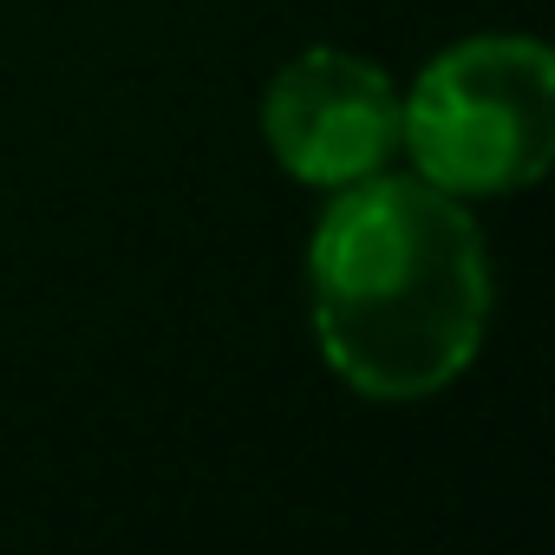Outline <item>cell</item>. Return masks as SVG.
I'll list each match as a JSON object with an SVG mask.
<instances>
[{"label":"cell","mask_w":555,"mask_h":555,"mask_svg":"<svg viewBox=\"0 0 555 555\" xmlns=\"http://www.w3.org/2000/svg\"><path fill=\"white\" fill-rule=\"evenodd\" d=\"M261 138L274 164L308 190L360 183L399 157V86L360 53L308 47L274 73L261 99Z\"/></svg>","instance_id":"3"},{"label":"cell","mask_w":555,"mask_h":555,"mask_svg":"<svg viewBox=\"0 0 555 555\" xmlns=\"http://www.w3.org/2000/svg\"><path fill=\"white\" fill-rule=\"evenodd\" d=\"M399 151L412 177L457 203L516 196L555 151V60L529 34H477L444 47L399 99Z\"/></svg>","instance_id":"2"},{"label":"cell","mask_w":555,"mask_h":555,"mask_svg":"<svg viewBox=\"0 0 555 555\" xmlns=\"http://www.w3.org/2000/svg\"><path fill=\"white\" fill-rule=\"evenodd\" d=\"M308 314L360 399L444 392L490 327V255L470 209L412 170L340 183L308 242Z\"/></svg>","instance_id":"1"}]
</instances>
